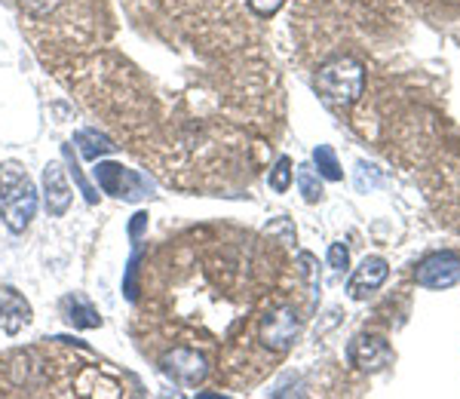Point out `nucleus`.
<instances>
[{
    "label": "nucleus",
    "mask_w": 460,
    "mask_h": 399,
    "mask_svg": "<svg viewBox=\"0 0 460 399\" xmlns=\"http://www.w3.org/2000/svg\"><path fill=\"white\" fill-rule=\"evenodd\" d=\"M37 212V188L16 160L0 164V221L10 234H25Z\"/></svg>",
    "instance_id": "nucleus-1"
},
{
    "label": "nucleus",
    "mask_w": 460,
    "mask_h": 399,
    "mask_svg": "<svg viewBox=\"0 0 460 399\" xmlns=\"http://www.w3.org/2000/svg\"><path fill=\"white\" fill-rule=\"evenodd\" d=\"M366 90V68L359 58L338 56L316 71V93L332 111H347Z\"/></svg>",
    "instance_id": "nucleus-2"
},
{
    "label": "nucleus",
    "mask_w": 460,
    "mask_h": 399,
    "mask_svg": "<svg viewBox=\"0 0 460 399\" xmlns=\"http://www.w3.org/2000/svg\"><path fill=\"white\" fill-rule=\"evenodd\" d=\"M93 175L105 194L117 197V200H129V203L154 197V191H157V184L147 179V175L138 173V169H129L123 164H111V160H95Z\"/></svg>",
    "instance_id": "nucleus-3"
},
{
    "label": "nucleus",
    "mask_w": 460,
    "mask_h": 399,
    "mask_svg": "<svg viewBox=\"0 0 460 399\" xmlns=\"http://www.w3.org/2000/svg\"><path fill=\"white\" fill-rule=\"evenodd\" d=\"M301 335V320H298V310L292 305L283 307H273L270 314L261 316V326H258V341H261L267 350H277L283 353L288 350Z\"/></svg>",
    "instance_id": "nucleus-4"
},
{
    "label": "nucleus",
    "mask_w": 460,
    "mask_h": 399,
    "mask_svg": "<svg viewBox=\"0 0 460 399\" xmlns=\"http://www.w3.org/2000/svg\"><path fill=\"white\" fill-rule=\"evenodd\" d=\"M160 372L166 378H172L175 384H184V387H197L199 381L209 375V363L199 350H190V347H178V350L166 353L160 359Z\"/></svg>",
    "instance_id": "nucleus-5"
},
{
    "label": "nucleus",
    "mask_w": 460,
    "mask_h": 399,
    "mask_svg": "<svg viewBox=\"0 0 460 399\" xmlns=\"http://www.w3.org/2000/svg\"><path fill=\"white\" fill-rule=\"evenodd\" d=\"M414 279L424 289H451L460 279V255L457 253H436L427 255L414 270Z\"/></svg>",
    "instance_id": "nucleus-6"
},
{
    "label": "nucleus",
    "mask_w": 460,
    "mask_h": 399,
    "mask_svg": "<svg viewBox=\"0 0 460 399\" xmlns=\"http://www.w3.org/2000/svg\"><path fill=\"white\" fill-rule=\"evenodd\" d=\"M350 359L359 372H381L393 363V347L381 335H356L350 341Z\"/></svg>",
    "instance_id": "nucleus-7"
},
{
    "label": "nucleus",
    "mask_w": 460,
    "mask_h": 399,
    "mask_svg": "<svg viewBox=\"0 0 460 399\" xmlns=\"http://www.w3.org/2000/svg\"><path fill=\"white\" fill-rule=\"evenodd\" d=\"M71 184H68V169L65 164H53L49 160L43 166V203H47V212L53 218H62L71 206Z\"/></svg>",
    "instance_id": "nucleus-8"
},
{
    "label": "nucleus",
    "mask_w": 460,
    "mask_h": 399,
    "mask_svg": "<svg viewBox=\"0 0 460 399\" xmlns=\"http://www.w3.org/2000/svg\"><path fill=\"white\" fill-rule=\"evenodd\" d=\"M387 277H390L387 258L368 255L366 262L353 270L350 283H347V292H350V298H356V301H366L368 295H375L384 283H387Z\"/></svg>",
    "instance_id": "nucleus-9"
},
{
    "label": "nucleus",
    "mask_w": 460,
    "mask_h": 399,
    "mask_svg": "<svg viewBox=\"0 0 460 399\" xmlns=\"http://www.w3.org/2000/svg\"><path fill=\"white\" fill-rule=\"evenodd\" d=\"M34 320V310L28 305V298L13 286H0V329L6 335H19L28 323Z\"/></svg>",
    "instance_id": "nucleus-10"
},
{
    "label": "nucleus",
    "mask_w": 460,
    "mask_h": 399,
    "mask_svg": "<svg viewBox=\"0 0 460 399\" xmlns=\"http://www.w3.org/2000/svg\"><path fill=\"white\" fill-rule=\"evenodd\" d=\"M58 307H62V316L74 329H99L102 326V314L93 307V301L84 298L80 292H68L62 301H58Z\"/></svg>",
    "instance_id": "nucleus-11"
},
{
    "label": "nucleus",
    "mask_w": 460,
    "mask_h": 399,
    "mask_svg": "<svg viewBox=\"0 0 460 399\" xmlns=\"http://www.w3.org/2000/svg\"><path fill=\"white\" fill-rule=\"evenodd\" d=\"M74 145H77V151L84 154L86 160H93V164L117 151V145L111 142L105 132H99V129H80L77 136H74Z\"/></svg>",
    "instance_id": "nucleus-12"
},
{
    "label": "nucleus",
    "mask_w": 460,
    "mask_h": 399,
    "mask_svg": "<svg viewBox=\"0 0 460 399\" xmlns=\"http://www.w3.org/2000/svg\"><path fill=\"white\" fill-rule=\"evenodd\" d=\"M314 166H316L319 179H325V182H341V179H344L341 164L335 157V147H332V145H319L316 147V151H314Z\"/></svg>",
    "instance_id": "nucleus-13"
},
{
    "label": "nucleus",
    "mask_w": 460,
    "mask_h": 399,
    "mask_svg": "<svg viewBox=\"0 0 460 399\" xmlns=\"http://www.w3.org/2000/svg\"><path fill=\"white\" fill-rule=\"evenodd\" d=\"M62 160H65V169H68V175L74 179V184H77V188H80V194L86 197V203H99V191H95L93 184L86 182L84 169H80V164H77V160H74L71 145H62Z\"/></svg>",
    "instance_id": "nucleus-14"
},
{
    "label": "nucleus",
    "mask_w": 460,
    "mask_h": 399,
    "mask_svg": "<svg viewBox=\"0 0 460 399\" xmlns=\"http://www.w3.org/2000/svg\"><path fill=\"white\" fill-rule=\"evenodd\" d=\"M295 182H298V191H301V197L307 200V203L323 200V182H319V173L314 166L301 164L298 169H295Z\"/></svg>",
    "instance_id": "nucleus-15"
},
{
    "label": "nucleus",
    "mask_w": 460,
    "mask_h": 399,
    "mask_svg": "<svg viewBox=\"0 0 460 399\" xmlns=\"http://www.w3.org/2000/svg\"><path fill=\"white\" fill-rule=\"evenodd\" d=\"M298 264H301L304 283H307V289H310V301H314V307H316V295H319V262H316V255L301 253L298 255Z\"/></svg>",
    "instance_id": "nucleus-16"
},
{
    "label": "nucleus",
    "mask_w": 460,
    "mask_h": 399,
    "mask_svg": "<svg viewBox=\"0 0 460 399\" xmlns=\"http://www.w3.org/2000/svg\"><path fill=\"white\" fill-rule=\"evenodd\" d=\"M292 179H295L292 160H288V157H279V160H277V166H273V173H270V188L277 191V194H286V191L292 188Z\"/></svg>",
    "instance_id": "nucleus-17"
},
{
    "label": "nucleus",
    "mask_w": 460,
    "mask_h": 399,
    "mask_svg": "<svg viewBox=\"0 0 460 399\" xmlns=\"http://www.w3.org/2000/svg\"><path fill=\"white\" fill-rule=\"evenodd\" d=\"M138 264H142V249L129 255V264H126V273H123V295L126 301H136L138 298Z\"/></svg>",
    "instance_id": "nucleus-18"
},
{
    "label": "nucleus",
    "mask_w": 460,
    "mask_h": 399,
    "mask_svg": "<svg viewBox=\"0 0 460 399\" xmlns=\"http://www.w3.org/2000/svg\"><path fill=\"white\" fill-rule=\"evenodd\" d=\"M62 0H19V6L28 13V16H49Z\"/></svg>",
    "instance_id": "nucleus-19"
},
{
    "label": "nucleus",
    "mask_w": 460,
    "mask_h": 399,
    "mask_svg": "<svg viewBox=\"0 0 460 399\" xmlns=\"http://www.w3.org/2000/svg\"><path fill=\"white\" fill-rule=\"evenodd\" d=\"M249 10L255 13V16H273V13H279V6L286 4V0H246Z\"/></svg>",
    "instance_id": "nucleus-20"
},
{
    "label": "nucleus",
    "mask_w": 460,
    "mask_h": 399,
    "mask_svg": "<svg viewBox=\"0 0 460 399\" xmlns=\"http://www.w3.org/2000/svg\"><path fill=\"white\" fill-rule=\"evenodd\" d=\"M329 264L335 270H344L347 264H350V253H347L344 243H332V246H329Z\"/></svg>",
    "instance_id": "nucleus-21"
},
{
    "label": "nucleus",
    "mask_w": 460,
    "mask_h": 399,
    "mask_svg": "<svg viewBox=\"0 0 460 399\" xmlns=\"http://www.w3.org/2000/svg\"><path fill=\"white\" fill-rule=\"evenodd\" d=\"M145 231H147V212H136L129 221V240L138 243L145 236Z\"/></svg>",
    "instance_id": "nucleus-22"
}]
</instances>
